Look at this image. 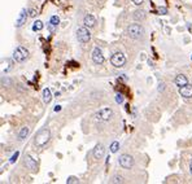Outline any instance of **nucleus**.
<instances>
[{"label":"nucleus","mask_w":192,"mask_h":184,"mask_svg":"<svg viewBox=\"0 0 192 184\" xmlns=\"http://www.w3.org/2000/svg\"><path fill=\"white\" fill-rule=\"evenodd\" d=\"M49 137H51V132H49V130L48 129H42L37 135H35L34 144L37 147H43V145H45V144L48 143Z\"/></svg>","instance_id":"obj_1"},{"label":"nucleus","mask_w":192,"mask_h":184,"mask_svg":"<svg viewBox=\"0 0 192 184\" xmlns=\"http://www.w3.org/2000/svg\"><path fill=\"white\" fill-rule=\"evenodd\" d=\"M127 34H129V37L133 38V39H139V38L143 37L144 30H143V27H141L140 25L133 23V25H130V26L127 27Z\"/></svg>","instance_id":"obj_2"},{"label":"nucleus","mask_w":192,"mask_h":184,"mask_svg":"<svg viewBox=\"0 0 192 184\" xmlns=\"http://www.w3.org/2000/svg\"><path fill=\"white\" fill-rule=\"evenodd\" d=\"M113 117V110L111 108H103L95 114V119L99 122H106Z\"/></svg>","instance_id":"obj_3"},{"label":"nucleus","mask_w":192,"mask_h":184,"mask_svg":"<svg viewBox=\"0 0 192 184\" xmlns=\"http://www.w3.org/2000/svg\"><path fill=\"white\" fill-rule=\"evenodd\" d=\"M27 57H29V51L25 47H17L13 52V58L17 62H23Z\"/></svg>","instance_id":"obj_4"},{"label":"nucleus","mask_w":192,"mask_h":184,"mask_svg":"<svg viewBox=\"0 0 192 184\" xmlns=\"http://www.w3.org/2000/svg\"><path fill=\"white\" fill-rule=\"evenodd\" d=\"M111 62H112L113 66H116V68H122V66L126 64V57L123 56V53H121V52H116V53L112 56Z\"/></svg>","instance_id":"obj_5"},{"label":"nucleus","mask_w":192,"mask_h":184,"mask_svg":"<svg viewBox=\"0 0 192 184\" xmlns=\"http://www.w3.org/2000/svg\"><path fill=\"white\" fill-rule=\"evenodd\" d=\"M77 38H78V40H79L81 43H87V42H90L91 34H90V31H88L87 26L86 27H79V29H78Z\"/></svg>","instance_id":"obj_6"},{"label":"nucleus","mask_w":192,"mask_h":184,"mask_svg":"<svg viewBox=\"0 0 192 184\" xmlns=\"http://www.w3.org/2000/svg\"><path fill=\"white\" fill-rule=\"evenodd\" d=\"M118 162H119V165L122 166L123 169H131L134 166V158L131 157L130 154H122V156H119Z\"/></svg>","instance_id":"obj_7"},{"label":"nucleus","mask_w":192,"mask_h":184,"mask_svg":"<svg viewBox=\"0 0 192 184\" xmlns=\"http://www.w3.org/2000/svg\"><path fill=\"white\" fill-rule=\"evenodd\" d=\"M92 61H94L96 65H101L104 62V56H103V52L99 47H95L94 52H92Z\"/></svg>","instance_id":"obj_8"},{"label":"nucleus","mask_w":192,"mask_h":184,"mask_svg":"<svg viewBox=\"0 0 192 184\" xmlns=\"http://www.w3.org/2000/svg\"><path fill=\"white\" fill-rule=\"evenodd\" d=\"M25 166H26L31 171H37L38 170V164L34 158H31L30 156H25Z\"/></svg>","instance_id":"obj_9"},{"label":"nucleus","mask_w":192,"mask_h":184,"mask_svg":"<svg viewBox=\"0 0 192 184\" xmlns=\"http://www.w3.org/2000/svg\"><path fill=\"white\" fill-rule=\"evenodd\" d=\"M179 93L182 95L183 97H187V99L192 97V84H186V86L180 87L179 88Z\"/></svg>","instance_id":"obj_10"},{"label":"nucleus","mask_w":192,"mask_h":184,"mask_svg":"<svg viewBox=\"0 0 192 184\" xmlns=\"http://www.w3.org/2000/svg\"><path fill=\"white\" fill-rule=\"evenodd\" d=\"M104 153H105V148L103 144H97L94 149V157L96 160H100V158L104 157Z\"/></svg>","instance_id":"obj_11"},{"label":"nucleus","mask_w":192,"mask_h":184,"mask_svg":"<svg viewBox=\"0 0 192 184\" xmlns=\"http://www.w3.org/2000/svg\"><path fill=\"white\" fill-rule=\"evenodd\" d=\"M26 20H27V10L23 8L20 12V16H18V18H17V21H16V26L17 27H21L25 22H26Z\"/></svg>","instance_id":"obj_12"},{"label":"nucleus","mask_w":192,"mask_h":184,"mask_svg":"<svg viewBox=\"0 0 192 184\" xmlns=\"http://www.w3.org/2000/svg\"><path fill=\"white\" fill-rule=\"evenodd\" d=\"M83 23H84V26H87V27H94L95 23H96L95 17L91 16V15H86L83 18Z\"/></svg>","instance_id":"obj_13"},{"label":"nucleus","mask_w":192,"mask_h":184,"mask_svg":"<svg viewBox=\"0 0 192 184\" xmlns=\"http://www.w3.org/2000/svg\"><path fill=\"white\" fill-rule=\"evenodd\" d=\"M175 84L178 87H183V86H186V84H188V80L183 74H179V75L175 77Z\"/></svg>","instance_id":"obj_14"},{"label":"nucleus","mask_w":192,"mask_h":184,"mask_svg":"<svg viewBox=\"0 0 192 184\" xmlns=\"http://www.w3.org/2000/svg\"><path fill=\"white\" fill-rule=\"evenodd\" d=\"M43 101L45 102V104H49L52 100V93H51V90L49 88H44L43 90Z\"/></svg>","instance_id":"obj_15"},{"label":"nucleus","mask_w":192,"mask_h":184,"mask_svg":"<svg viewBox=\"0 0 192 184\" xmlns=\"http://www.w3.org/2000/svg\"><path fill=\"white\" fill-rule=\"evenodd\" d=\"M1 66H3V73H8L10 69H12V61L8 58H5V60H3L1 61Z\"/></svg>","instance_id":"obj_16"},{"label":"nucleus","mask_w":192,"mask_h":184,"mask_svg":"<svg viewBox=\"0 0 192 184\" xmlns=\"http://www.w3.org/2000/svg\"><path fill=\"white\" fill-rule=\"evenodd\" d=\"M29 132H30V129L29 127H22V129L20 130V132H18V140H23L25 137H26L27 135H29Z\"/></svg>","instance_id":"obj_17"},{"label":"nucleus","mask_w":192,"mask_h":184,"mask_svg":"<svg viewBox=\"0 0 192 184\" xmlns=\"http://www.w3.org/2000/svg\"><path fill=\"white\" fill-rule=\"evenodd\" d=\"M134 20H136V21H139V20H144L145 18V12L144 10H135L134 12Z\"/></svg>","instance_id":"obj_18"},{"label":"nucleus","mask_w":192,"mask_h":184,"mask_svg":"<svg viewBox=\"0 0 192 184\" xmlns=\"http://www.w3.org/2000/svg\"><path fill=\"white\" fill-rule=\"evenodd\" d=\"M44 27V25H43V22L42 21H39V20H37L35 22L33 23V30L34 31H40Z\"/></svg>","instance_id":"obj_19"},{"label":"nucleus","mask_w":192,"mask_h":184,"mask_svg":"<svg viewBox=\"0 0 192 184\" xmlns=\"http://www.w3.org/2000/svg\"><path fill=\"white\" fill-rule=\"evenodd\" d=\"M118 148H119V144L117 143V141H113L112 145H111V152L112 153H116V152L118 150Z\"/></svg>","instance_id":"obj_20"},{"label":"nucleus","mask_w":192,"mask_h":184,"mask_svg":"<svg viewBox=\"0 0 192 184\" xmlns=\"http://www.w3.org/2000/svg\"><path fill=\"white\" fill-rule=\"evenodd\" d=\"M111 183H113V184H117V183H123V178H122V176H113L112 180H111Z\"/></svg>","instance_id":"obj_21"},{"label":"nucleus","mask_w":192,"mask_h":184,"mask_svg":"<svg viewBox=\"0 0 192 184\" xmlns=\"http://www.w3.org/2000/svg\"><path fill=\"white\" fill-rule=\"evenodd\" d=\"M51 23L55 25V26H57V25L60 23V18H59L57 16H52L51 17Z\"/></svg>","instance_id":"obj_22"},{"label":"nucleus","mask_w":192,"mask_h":184,"mask_svg":"<svg viewBox=\"0 0 192 184\" xmlns=\"http://www.w3.org/2000/svg\"><path fill=\"white\" fill-rule=\"evenodd\" d=\"M18 156H20V152H16V153L13 154L12 157H10V160H9V162H10V164H15V162H16V160H17V158H18Z\"/></svg>","instance_id":"obj_23"},{"label":"nucleus","mask_w":192,"mask_h":184,"mask_svg":"<svg viewBox=\"0 0 192 184\" xmlns=\"http://www.w3.org/2000/svg\"><path fill=\"white\" fill-rule=\"evenodd\" d=\"M67 184H73V183H78V179L75 178V176H70V178H67L66 180Z\"/></svg>","instance_id":"obj_24"},{"label":"nucleus","mask_w":192,"mask_h":184,"mask_svg":"<svg viewBox=\"0 0 192 184\" xmlns=\"http://www.w3.org/2000/svg\"><path fill=\"white\" fill-rule=\"evenodd\" d=\"M116 101L118 102V104H122V102H123V96H122V95L117 93L116 95Z\"/></svg>","instance_id":"obj_25"},{"label":"nucleus","mask_w":192,"mask_h":184,"mask_svg":"<svg viewBox=\"0 0 192 184\" xmlns=\"http://www.w3.org/2000/svg\"><path fill=\"white\" fill-rule=\"evenodd\" d=\"M131 1H133L134 4H136V5H140V4H143L144 0H131Z\"/></svg>","instance_id":"obj_26"},{"label":"nucleus","mask_w":192,"mask_h":184,"mask_svg":"<svg viewBox=\"0 0 192 184\" xmlns=\"http://www.w3.org/2000/svg\"><path fill=\"white\" fill-rule=\"evenodd\" d=\"M158 10H160V13H162V15H166V13H168V9H166V8H161V7L158 8Z\"/></svg>","instance_id":"obj_27"},{"label":"nucleus","mask_w":192,"mask_h":184,"mask_svg":"<svg viewBox=\"0 0 192 184\" xmlns=\"http://www.w3.org/2000/svg\"><path fill=\"white\" fill-rule=\"evenodd\" d=\"M163 90H165V84H163V83H160V86H158V91H160V92H162Z\"/></svg>","instance_id":"obj_28"},{"label":"nucleus","mask_w":192,"mask_h":184,"mask_svg":"<svg viewBox=\"0 0 192 184\" xmlns=\"http://www.w3.org/2000/svg\"><path fill=\"white\" fill-rule=\"evenodd\" d=\"M30 16H31V17H35V16H37V12H35V9H30Z\"/></svg>","instance_id":"obj_29"},{"label":"nucleus","mask_w":192,"mask_h":184,"mask_svg":"<svg viewBox=\"0 0 192 184\" xmlns=\"http://www.w3.org/2000/svg\"><path fill=\"white\" fill-rule=\"evenodd\" d=\"M53 110H55V112H60V110H61V107H60V105H56Z\"/></svg>","instance_id":"obj_30"},{"label":"nucleus","mask_w":192,"mask_h":184,"mask_svg":"<svg viewBox=\"0 0 192 184\" xmlns=\"http://www.w3.org/2000/svg\"><path fill=\"white\" fill-rule=\"evenodd\" d=\"M190 171H191V174H192V162H191V165H190Z\"/></svg>","instance_id":"obj_31"},{"label":"nucleus","mask_w":192,"mask_h":184,"mask_svg":"<svg viewBox=\"0 0 192 184\" xmlns=\"http://www.w3.org/2000/svg\"><path fill=\"white\" fill-rule=\"evenodd\" d=\"M191 58H192V56H191Z\"/></svg>","instance_id":"obj_32"}]
</instances>
